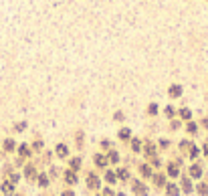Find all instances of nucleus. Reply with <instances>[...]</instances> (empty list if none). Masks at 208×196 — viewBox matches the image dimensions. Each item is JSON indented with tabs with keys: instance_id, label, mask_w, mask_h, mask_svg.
<instances>
[{
	"instance_id": "obj_1",
	"label": "nucleus",
	"mask_w": 208,
	"mask_h": 196,
	"mask_svg": "<svg viewBox=\"0 0 208 196\" xmlns=\"http://www.w3.org/2000/svg\"><path fill=\"white\" fill-rule=\"evenodd\" d=\"M141 154L148 162H152L154 158H158V144L152 142V140H145L144 142V148H141Z\"/></svg>"
},
{
	"instance_id": "obj_2",
	"label": "nucleus",
	"mask_w": 208,
	"mask_h": 196,
	"mask_svg": "<svg viewBox=\"0 0 208 196\" xmlns=\"http://www.w3.org/2000/svg\"><path fill=\"white\" fill-rule=\"evenodd\" d=\"M131 192L136 196H148L150 194V188L145 186V182L141 178H131Z\"/></svg>"
},
{
	"instance_id": "obj_3",
	"label": "nucleus",
	"mask_w": 208,
	"mask_h": 196,
	"mask_svg": "<svg viewBox=\"0 0 208 196\" xmlns=\"http://www.w3.org/2000/svg\"><path fill=\"white\" fill-rule=\"evenodd\" d=\"M85 184H87V188L89 190H93V192H99L101 190V176L97 174V172H89L87 174V180H85Z\"/></svg>"
},
{
	"instance_id": "obj_4",
	"label": "nucleus",
	"mask_w": 208,
	"mask_h": 196,
	"mask_svg": "<svg viewBox=\"0 0 208 196\" xmlns=\"http://www.w3.org/2000/svg\"><path fill=\"white\" fill-rule=\"evenodd\" d=\"M61 178H63V182L67 184L69 188L77 186V182H79V174H77V172H73V170H69V168L61 172Z\"/></svg>"
},
{
	"instance_id": "obj_5",
	"label": "nucleus",
	"mask_w": 208,
	"mask_h": 196,
	"mask_svg": "<svg viewBox=\"0 0 208 196\" xmlns=\"http://www.w3.org/2000/svg\"><path fill=\"white\" fill-rule=\"evenodd\" d=\"M188 176L192 178V180H202V176H204V168H202V164L200 162H192L188 166Z\"/></svg>"
},
{
	"instance_id": "obj_6",
	"label": "nucleus",
	"mask_w": 208,
	"mask_h": 196,
	"mask_svg": "<svg viewBox=\"0 0 208 196\" xmlns=\"http://www.w3.org/2000/svg\"><path fill=\"white\" fill-rule=\"evenodd\" d=\"M178 186H180V192H182V194H192L194 192V182H192L190 176H182Z\"/></svg>"
},
{
	"instance_id": "obj_7",
	"label": "nucleus",
	"mask_w": 208,
	"mask_h": 196,
	"mask_svg": "<svg viewBox=\"0 0 208 196\" xmlns=\"http://www.w3.org/2000/svg\"><path fill=\"white\" fill-rule=\"evenodd\" d=\"M137 172H140L141 180H152V176H154V168H152L148 162H141L140 166H137Z\"/></svg>"
},
{
	"instance_id": "obj_8",
	"label": "nucleus",
	"mask_w": 208,
	"mask_h": 196,
	"mask_svg": "<svg viewBox=\"0 0 208 196\" xmlns=\"http://www.w3.org/2000/svg\"><path fill=\"white\" fill-rule=\"evenodd\" d=\"M93 164H95V168H99V170H107V168H109V162H107V158H105L103 152L93 154Z\"/></svg>"
},
{
	"instance_id": "obj_9",
	"label": "nucleus",
	"mask_w": 208,
	"mask_h": 196,
	"mask_svg": "<svg viewBox=\"0 0 208 196\" xmlns=\"http://www.w3.org/2000/svg\"><path fill=\"white\" fill-rule=\"evenodd\" d=\"M182 95H184V87L180 83H172L168 87V97L170 99H178V97H182Z\"/></svg>"
},
{
	"instance_id": "obj_10",
	"label": "nucleus",
	"mask_w": 208,
	"mask_h": 196,
	"mask_svg": "<svg viewBox=\"0 0 208 196\" xmlns=\"http://www.w3.org/2000/svg\"><path fill=\"white\" fill-rule=\"evenodd\" d=\"M166 182H168V176H166L164 172H154V176H152V184L156 188H164Z\"/></svg>"
},
{
	"instance_id": "obj_11",
	"label": "nucleus",
	"mask_w": 208,
	"mask_h": 196,
	"mask_svg": "<svg viewBox=\"0 0 208 196\" xmlns=\"http://www.w3.org/2000/svg\"><path fill=\"white\" fill-rule=\"evenodd\" d=\"M166 176L172 178V180H176V178L182 176V172H180V166H176L174 162H170L168 166H166Z\"/></svg>"
},
{
	"instance_id": "obj_12",
	"label": "nucleus",
	"mask_w": 208,
	"mask_h": 196,
	"mask_svg": "<svg viewBox=\"0 0 208 196\" xmlns=\"http://www.w3.org/2000/svg\"><path fill=\"white\" fill-rule=\"evenodd\" d=\"M37 176H39L37 166H34V164H26V166H24V178H26L29 182H34V180H37Z\"/></svg>"
},
{
	"instance_id": "obj_13",
	"label": "nucleus",
	"mask_w": 208,
	"mask_h": 196,
	"mask_svg": "<svg viewBox=\"0 0 208 196\" xmlns=\"http://www.w3.org/2000/svg\"><path fill=\"white\" fill-rule=\"evenodd\" d=\"M131 137H133V133H131V129H129V128H125V125H123V128H119V132H117V140H119V142L129 144Z\"/></svg>"
},
{
	"instance_id": "obj_14",
	"label": "nucleus",
	"mask_w": 208,
	"mask_h": 196,
	"mask_svg": "<svg viewBox=\"0 0 208 196\" xmlns=\"http://www.w3.org/2000/svg\"><path fill=\"white\" fill-rule=\"evenodd\" d=\"M55 156H57L59 160H67L69 158V146L67 144H57V148H55Z\"/></svg>"
},
{
	"instance_id": "obj_15",
	"label": "nucleus",
	"mask_w": 208,
	"mask_h": 196,
	"mask_svg": "<svg viewBox=\"0 0 208 196\" xmlns=\"http://www.w3.org/2000/svg\"><path fill=\"white\" fill-rule=\"evenodd\" d=\"M105 158H107V162L113 164V166H117V164L121 162V156H119V152H117L115 148H111L109 152H105Z\"/></svg>"
},
{
	"instance_id": "obj_16",
	"label": "nucleus",
	"mask_w": 208,
	"mask_h": 196,
	"mask_svg": "<svg viewBox=\"0 0 208 196\" xmlns=\"http://www.w3.org/2000/svg\"><path fill=\"white\" fill-rule=\"evenodd\" d=\"M103 180H105L107 186H113V184L117 182V174H115V170H109V168H107V170H103Z\"/></svg>"
},
{
	"instance_id": "obj_17",
	"label": "nucleus",
	"mask_w": 208,
	"mask_h": 196,
	"mask_svg": "<svg viewBox=\"0 0 208 196\" xmlns=\"http://www.w3.org/2000/svg\"><path fill=\"white\" fill-rule=\"evenodd\" d=\"M81 166H83V158H81V156H73V158H69V170H73V172H77V174H79Z\"/></svg>"
},
{
	"instance_id": "obj_18",
	"label": "nucleus",
	"mask_w": 208,
	"mask_h": 196,
	"mask_svg": "<svg viewBox=\"0 0 208 196\" xmlns=\"http://www.w3.org/2000/svg\"><path fill=\"white\" fill-rule=\"evenodd\" d=\"M164 190H166V196H180L182 194V192H180V186L174 184V182H166Z\"/></svg>"
},
{
	"instance_id": "obj_19",
	"label": "nucleus",
	"mask_w": 208,
	"mask_h": 196,
	"mask_svg": "<svg viewBox=\"0 0 208 196\" xmlns=\"http://www.w3.org/2000/svg\"><path fill=\"white\" fill-rule=\"evenodd\" d=\"M184 129H186V133H188V137H194L196 133L200 132V125H198L196 121H192V119H190V121H186Z\"/></svg>"
},
{
	"instance_id": "obj_20",
	"label": "nucleus",
	"mask_w": 208,
	"mask_h": 196,
	"mask_svg": "<svg viewBox=\"0 0 208 196\" xmlns=\"http://www.w3.org/2000/svg\"><path fill=\"white\" fill-rule=\"evenodd\" d=\"M180 152H182V154H184V156H188V152H190V148H192L194 146V144H192V140H190V137H184V140H180Z\"/></svg>"
},
{
	"instance_id": "obj_21",
	"label": "nucleus",
	"mask_w": 208,
	"mask_h": 196,
	"mask_svg": "<svg viewBox=\"0 0 208 196\" xmlns=\"http://www.w3.org/2000/svg\"><path fill=\"white\" fill-rule=\"evenodd\" d=\"M129 148L133 154H141V148H144V142H141L140 137H131L129 140Z\"/></svg>"
},
{
	"instance_id": "obj_22",
	"label": "nucleus",
	"mask_w": 208,
	"mask_h": 196,
	"mask_svg": "<svg viewBox=\"0 0 208 196\" xmlns=\"http://www.w3.org/2000/svg\"><path fill=\"white\" fill-rule=\"evenodd\" d=\"M18 156L22 158V160L30 158V156H33V148H30L29 144H20V146H18Z\"/></svg>"
},
{
	"instance_id": "obj_23",
	"label": "nucleus",
	"mask_w": 208,
	"mask_h": 196,
	"mask_svg": "<svg viewBox=\"0 0 208 196\" xmlns=\"http://www.w3.org/2000/svg\"><path fill=\"white\" fill-rule=\"evenodd\" d=\"M0 190H2V194H6V196H14V184L10 180H6V182L0 184Z\"/></svg>"
},
{
	"instance_id": "obj_24",
	"label": "nucleus",
	"mask_w": 208,
	"mask_h": 196,
	"mask_svg": "<svg viewBox=\"0 0 208 196\" xmlns=\"http://www.w3.org/2000/svg\"><path fill=\"white\" fill-rule=\"evenodd\" d=\"M115 174H117V180H121V182L131 180V172L127 170V168H117V170H115Z\"/></svg>"
},
{
	"instance_id": "obj_25",
	"label": "nucleus",
	"mask_w": 208,
	"mask_h": 196,
	"mask_svg": "<svg viewBox=\"0 0 208 196\" xmlns=\"http://www.w3.org/2000/svg\"><path fill=\"white\" fill-rule=\"evenodd\" d=\"M178 119H182V121H190V119H192V109H190V107H180L178 109Z\"/></svg>"
},
{
	"instance_id": "obj_26",
	"label": "nucleus",
	"mask_w": 208,
	"mask_h": 196,
	"mask_svg": "<svg viewBox=\"0 0 208 196\" xmlns=\"http://www.w3.org/2000/svg\"><path fill=\"white\" fill-rule=\"evenodd\" d=\"M194 192H198L200 196H208V182L198 180V184L194 186Z\"/></svg>"
},
{
	"instance_id": "obj_27",
	"label": "nucleus",
	"mask_w": 208,
	"mask_h": 196,
	"mask_svg": "<svg viewBox=\"0 0 208 196\" xmlns=\"http://www.w3.org/2000/svg\"><path fill=\"white\" fill-rule=\"evenodd\" d=\"M75 144H77L79 150L85 148V132H83V129H77V132H75Z\"/></svg>"
},
{
	"instance_id": "obj_28",
	"label": "nucleus",
	"mask_w": 208,
	"mask_h": 196,
	"mask_svg": "<svg viewBox=\"0 0 208 196\" xmlns=\"http://www.w3.org/2000/svg\"><path fill=\"white\" fill-rule=\"evenodd\" d=\"M37 182H39L40 188H47L48 184H51V178H48L47 172H43V174H39V176H37Z\"/></svg>"
},
{
	"instance_id": "obj_29",
	"label": "nucleus",
	"mask_w": 208,
	"mask_h": 196,
	"mask_svg": "<svg viewBox=\"0 0 208 196\" xmlns=\"http://www.w3.org/2000/svg\"><path fill=\"white\" fill-rule=\"evenodd\" d=\"M145 111H148L150 117H156V115L160 113V105H158L156 101H152V103H148V109H145Z\"/></svg>"
},
{
	"instance_id": "obj_30",
	"label": "nucleus",
	"mask_w": 208,
	"mask_h": 196,
	"mask_svg": "<svg viewBox=\"0 0 208 196\" xmlns=\"http://www.w3.org/2000/svg\"><path fill=\"white\" fill-rule=\"evenodd\" d=\"M164 115L168 119H174V117H178V109H176L174 105H166L164 107Z\"/></svg>"
},
{
	"instance_id": "obj_31",
	"label": "nucleus",
	"mask_w": 208,
	"mask_h": 196,
	"mask_svg": "<svg viewBox=\"0 0 208 196\" xmlns=\"http://www.w3.org/2000/svg\"><path fill=\"white\" fill-rule=\"evenodd\" d=\"M14 148H16V142L12 137H6L4 140V152H14Z\"/></svg>"
},
{
	"instance_id": "obj_32",
	"label": "nucleus",
	"mask_w": 208,
	"mask_h": 196,
	"mask_svg": "<svg viewBox=\"0 0 208 196\" xmlns=\"http://www.w3.org/2000/svg\"><path fill=\"white\" fill-rule=\"evenodd\" d=\"M30 148H33L34 152H43V150H44V142L40 140V137H37V140L30 144Z\"/></svg>"
},
{
	"instance_id": "obj_33",
	"label": "nucleus",
	"mask_w": 208,
	"mask_h": 196,
	"mask_svg": "<svg viewBox=\"0 0 208 196\" xmlns=\"http://www.w3.org/2000/svg\"><path fill=\"white\" fill-rule=\"evenodd\" d=\"M156 144H158V150H170V144L172 142H170L168 137H160Z\"/></svg>"
},
{
	"instance_id": "obj_34",
	"label": "nucleus",
	"mask_w": 208,
	"mask_h": 196,
	"mask_svg": "<svg viewBox=\"0 0 208 196\" xmlns=\"http://www.w3.org/2000/svg\"><path fill=\"white\" fill-rule=\"evenodd\" d=\"M170 129H172V132H178V129H182V119H178V117L170 119Z\"/></svg>"
},
{
	"instance_id": "obj_35",
	"label": "nucleus",
	"mask_w": 208,
	"mask_h": 196,
	"mask_svg": "<svg viewBox=\"0 0 208 196\" xmlns=\"http://www.w3.org/2000/svg\"><path fill=\"white\" fill-rule=\"evenodd\" d=\"M198 156H200V148L194 144V146L190 148V152H188V158L190 160H198Z\"/></svg>"
},
{
	"instance_id": "obj_36",
	"label": "nucleus",
	"mask_w": 208,
	"mask_h": 196,
	"mask_svg": "<svg viewBox=\"0 0 208 196\" xmlns=\"http://www.w3.org/2000/svg\"><path fill=\"white\" fill-rule=\"evenodd\" d=\"M99 146H101V152L105 154V152H109V150L113 148V144H111V142H109V140L105 137V140H101V142H99Z\"/></svg>"
},
{
	"instance_id": "obj_37",
	"label": "nucleus",
	"mask_w": 208,
	"mask_h": 196,
	"mask_svg": "<svg viewBox=\"0 0 208 196\" xmlns=\"http://www.w3.org/2000/svg\"><path fill=\"white\" fill-rule=\"evenodd\" d=\"M115 194H117V192L113 190L111 186H105V188L101 190V196H115Z\"/></svg>"
},
{
	"instance_id": "obj_38",
	"label": "nucleus",
	"mask_w": 208,
	"mask_h": 196,
	"mask_svg": "<svg viewBox=\"0 0 208 196\" xmlns=\"http://www.w3.org/2000/svg\"><path fill=\"white\" fill-rule=\"evenodd\" d=\"M59 174H61V170H59L57 166H51V170H48V176H51V178H61Z\"/></svg>"
},
{
	"instance_id": "obj_39",
	"label": "nucleus",
	"mask_w": 208,
	"mask_h": 196,
	"mask_svg": "<svg viewBox=\"0 0 208 196\" xmlns=\"http://www.w3.org/2000/svg\"><path fill=\"white\" fill-rule=\"evenodd\" d=\"M61 196H77V192L73 188H65V190H61Z\"/></svg>"
},
{
	"instance_id": "obj_40",
	"label": "nucleus",
	"mask_w": 208,
	"mask_h": 196,
	"mask_svg": "<svg viewBox=\"0 0 208 196\" xmlns=\"http://www.w3.org/2000/svg\"><path fill=\"white\" fill-rule=\"evenodd\" d=\"M113 119H115V121H123V119H125V113L123 111H115L113 113Z\"/></svg>"
},
{
	"instance_id": "obj_41",
	"label": "nucleus",
	"mask_w": 208,
	"mask_h": 196,
	"mask_svg": "<svg viewBox=\"0 0 208 196\" xmlns=\"http://www.w3.org/2000/svg\"><path fill=\"white\" fill-rule=\"evenodd\" d=\"M10 182H12V184H16V182L20 180V174H16V172H12V174H10V178H8Z\"/></svg>"
},
{
	"instance_id": "obj_42",
	"label": "nucleus",
	"mask_w": 208,
	"mask_h": 196,
	"mask_svg": "<svg viewBox=\"0 0 208 196\" xmlns=\"http://www.w3.org/2000/svg\"><path fill=\"white\" fill-rule=\"evenodd\" d=\"M14 129H16V132H24V129H26V121L16 123V125H14Z\"/></svg>"
},
{
	"instance_id": "obj_43",
	"label": "nucleus",
	"mask_w": 208,
	"mask_h": 196,
	"mask_svg": "<svg viewBox=\"0 0 208 196\" xmlns=\"http://www.w3.org/2000/svg\"><path fill=\"white\" fill-rule=\"evenodd\" d=\"M198 125H200V128H204V129L208 132V117H206V115H204V117L200 119V123H198Z\"/></svg>"
},
{
	"instance_id": "obj_44",
	"label": "nucleus",
	"mask_w": 208,
	"mask_h": 196,
	"mask_svg": "<svg viewBox=\"0 0 208 196\" xmlns=\"http://www.w3.org/2000/svg\"><path fill=\"white\" fill-rule=\"evenodd\" d=\"M55 152H44V164H51V158H53Z\"/></svg>"
},
{
	"instance_id": "obj_45",
	"label": "nucleus",
	"mask_w": 208,
	"mask_h": 196,
	"mask_svg": "<svg viewBox=\"0 0 208 196\" xmlns=\"http://www.w3.org/2000/svg\"><path fill=\"white\" fill-rule=\"evenodd\" d=\"M200 152H202V154H204V156H206V158H208V142H206V144H204V146H202V150H200Z\"/></svg>"
},
{
	"instance_id": "obj_46",
	"label": "nucleus",
	"mask_w": 208,
	"mask_h": 196,
	"mask_svg": "<svg viewBox=\"0 0 208 196\" xmlns=\"http://www.w3.org/2000/svg\"><path fill=\"white\" fill-rule=\"evenodd\" d=\"M115 196H127V194H125V192H117Z\"/></svg>"
},
{
	"instance_id": "obj_47",
	"label": "nucleus",
	"mask_w": 208,
	"mask_h": 196,
	"mask_svg": "<svg viewBox=\"0 0 208 196\" xmlns=\"http://www.w3.org/2000/svg\"><path fill=\"white\" fill-rule=\"evenodd\" d=\"M206 142H208V132H206Z\"/></svg>"
},
{
	"instance_id": "obj_48",
	"label": "nucleus",
	"mask_w": 208,
	"mask_h": 196,
	"mask_svg": "<svg viewBox=\"0 0 208 196\" xmlns=\"http://www.w3.org/2000/svg\"><path fill=\"white\" fill-rule=\"evenodd\" d=\"M14 196H24V194H14Z\"/></svg>"
},
{
	"instance_id": "obj_49",
	"label": "nucleus",
	"mask_w": 208,
	"mask_h": 196,
	"mask_svg": "<svg viewBox=\"0 0 208 196\" xmlns=\"http://www.w3.org/2000/svg\"><path fill=\"white\" fill-rule=\"evenodd\" d=\"M95 196H101V194H95Z\"/></svg>"
}]
</instances>
